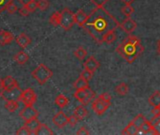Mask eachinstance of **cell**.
Instances as JSON below:
<instances>
[{
    "instance_id": "cell-48",
    "label": "cell",
    "mask_w": 160,
    "mask_h": 135,
    "mask_svg": "<svg viewBox=\"0 0 160 135\" xmlns=\"http://www.w3.org/2000/svg\"><path fill=\"white\" fill-rule=\"evenodd\" d=\"M3 89H4V87H3V80L0 78V91L3 90Z\"/></svg>"
},
{
    "instance_id": "cell-32",
    "label": "cell",
    "mask_w": 160,
    "mask_h": 135,
    "mask_svg": "<svg viewBox=\"0 0 160 135\" xmlns=\"http://www.w3.org/2000/svg\"><path fill=\"white\" fill-rule=\"evenodd\" d=\"M74 55L79 59V60H83L85 58V56L87 55V52L86 50H84L82 46L78 47L75 51H74Z\"/></svg>"
},
{
    "instance_id": "cell-44",
    "label": "cell",
    "mask_w": 160,
    "mask_h": 135,
    "mask_svg": "<svg viewBox=\"0 0 160 135\" xmlns=\"http://www.w3.org/2000/svg\"><path fill=\"white\" fill-rule=\"evenodd\" d=\"M90 133L88 131H87V129L86 128H84V127H81L78 131H77V132H76V134L77 135H88Z\"/></svg>"
},
{
    "instance_id": "cell-13",
    "label": "cell",
    "mask_w": 160,
    "mask_h": 135,
    "mask_svg": "<svg viewBox=\"0 0 160 135\" xmlns=\"http://www.w3.org/2000/svg\"><path fill=\"white\" fill-rule=\"evenodd\" d=\"M14 39V36L12 33L7 30H0V45L5 46L7 44H9Z\"/></svg>"
},
{
    "instance_id": "cell-37",
    "label": "cell",
    "mask_w": 160,
    "mask_h": 135,
    "mask_svg": "<svg viewBox=\"0 0 160 135\" xmlns=\"http://www.w3.org/2000/svg\"><path fill=\"white\" fill-rule=\"evenodd\" d=\"M16 134L17 135H29L31 134L30 131L23 125L22 127H21L17 132H16Z\"/></svg>"
},
{
    "instance_id": "cell-5",
    "label": "cell",
    "mask_w": 160,
    "mask_h": 135,
    "mask_svg": "<svg viewBox=\"0 0 160 135\" xmlns=\"http://www.w3.org/2000/svg\"><path fill=\"white\" fill-rule=\"evenodd\" d=\"M75 23V17L74 13L68 8H65L61 11V19H60V26L66 30L68 31Z\"/></svg>"
},
{
    "instance_id": "cell-27",
    "label": "cell",
    "mask_w": 160,
    "mask_h": 135,
    "mask_svg": "<svg viewBox=\"0 0 160 135\" xmlns=\"http://www.w3.org/2000/svg\"><path fill=\"white\" fill-rule=\"evenodd\" d=\"M60 19H61V12L55 11L51 15L49 21L52 26H58V25H60Z\"/></svg>"
},
{
    "instance_id": "cell-4",
    "label": "cell",
    "mask_w": 160,
    "mask_h": 135,
    "mask_svg": "<svg viewBox=\"0 0 160 135\" xmlns=\"http://www.w3.org/2000/svg\"><path fill=\"white\" fill-rule=\"evenodd\" d=\"M73 97L82 105L86 106L95 99L96 93L90 87H85L82 89H76Z\"/></svg>"
},
{
    "instance_id": "cell-24",
    "label": "cell",
    "mask_w": 160,
    "mask_h": 135,
    "mask_svg": "<svg viewBox=\"0 0 160 135\" xmlns=\"http://www.w3.org/2000/svg\"><path fill=\"white\" fill-rule=\"evenodd\" d=\"M73 87L75 89H82V88H85V87H89V84L88 81L83 79L82 77H79L73 84Z\"/></svg>"
},
{
    "instance_id": "cell-12",
    "label": "cell",
    "mask_w": 160,
    "mask_h": 135,
    "mask_svg": "<svg viewBox=\"0 0 160 135\" xmlns=\"http://www.w3.org/2000/svg\"><path fill=\"white\" fill-rule=\"evenodd\" d=\"M121 28L128 34H130L131 32H133L135 30V28L137 27V23L134 20H132L131 18L128 17L125 21H123V23L120 24Z\"/></svg>"
},
{
    "instance_id": "cell-33",
    "label": "cell",
    "mask_w": 160,
    "mask_h": 135,
    "mask_svg": "<svg viewBox=\"0 0 160 135\" xmlns=\"http://www.w3.org/2000/svg\"><path fill=\"white\" fill-rule=\"evenodd\" d=\"M134 8L131 5H126L124 7L121 8V11L123 12L124 15H126L127 17H129L133 12H134Z\"/></svg>"
},
{
    "instance_id": "cell-21",
    "label": "cell",
    "mask_w": 160,
    "mask_h": 135,
    "mask_svg": "<svg viewBox=\"0 0 160 135\" xmlns=\"http://www.w3.org/2000/svg\"><path fill=\"white\" fill-rule=\"evenodd\" d=\"M142 132L143 134H155L154 132V127L153 125L151 124L150 121H146L139 130V132Z\"/></svg>"
},
{
    "instance_id": "cell-42",
    "label": "cell",
    "mask_w": 160,
    "mask_h": 135,
    "mask_svg": "<svg viewBox=\"0 0 160 135\" xmlns=\"http://www.w3.org/2000/svg\"><path fill=\"white\" fill-rule=\"evenodd\" d=\"M78 121H79V119H78L74 115L68 117V124H69L71 127H74V126L78 123Z\"/></svg>"
},
{
    "instance_id": "cell-26",
    "label": "cell",
    "mask_w": 160,
    "mask_h": 135,
    "mask_svg": "<svg viewBox=\"0 0 160 135\" xmlns=\"http://www.w3.org/2000/svg\"><path fill=\"white\" fill-rule=\"evenodd\" d=\"M5 108L7 111H8L9 113H13L15 112L18 108H19V103L18 101H8L5 103Z\"/></svg>"
},
{
    "instance_id": "cell-50",
    "label": "cell",
    "mask_w": 160,
    "mask_h": 135,
    "mask_svg": "<svg viewBox=\"0 0 160 135\" xmlns=\"http://www.w3.org/2000/svg\"><path fill=\"white\" fill-rule=\"evenodd\" d=\"M158 47H160V39L158 40Z\"/></svg>"
},
{
    "instance_id": "cell-43",
    "label": "cell",
    "mask_w": 160,
    "mask_h": 135,
    "mask_svg": "<svg viewBox=\"0 0 160 135\" xmlns=\"http://www.w3.org/2000/svg\"><path fill=\"white\" fill-rule=\"evenodd\" d=\"M98 98H100V99H102V100H104L106 101H110V102L112 101V96L109 93H103V94L99 95Z\"/></svg>"
},
{
    "instance_id": "cell-29",
    "label": "cell",
    "mask_w": 160,
    "mask_h": 135,
    "mask_svg": "<svg viewBox=\"0 0 160 135\" xmlns=\"http://www.w3.org/2000/svg\"><path fill=\"white\" fill-rule=\"evenodd\" d=\"M53 134V132L46 125V124H40L38 132L36 135H52Z\"/></svg>"
},
{
    "instance_id": "cell-35",
    "label": "cell",
    "mask_w": 160,
    "mask_h": 135,
    "mask_svg": "<svg viewBox=\"0 0 160 135\" xmlns=\"http://www.w3.org/2000/svg\"><path fill=\"white\" fill-rule=\"evenodd\" d=\"M6 9H7V11H8V13L12 14V13H15V12L18 10V7H17L13 2H10V3L7 6Z\"/></svg>"
},
{
    "instance_id": "cell-46",
    "label": "cell",
    "mask_w": 160,
    "mask_h": 135,
    "mask_svg": "<svg viewBox=\"0 0 160 135\" xmlns=\"http://www.w3.org/2000/svg\"><path fill=\"white\" fill-rule=\"evenodd\" d=\"M19 1V3L22 5V6H26V5H28L30 2H32L33 0H18Z\"/></svg>"
},
{
    "instance_id": "cell-3",
    "label": "cell",
    "mask_w": 160,
    "mask_h": 135,
    "mask_svg": "<svg viewBox=\"0 0 160 135\" xmlns=\"http://www.w3.org/2000/svg\"><path fill=\"white\" fill-rule=\"evenodd\" d=\"M31 76L39 84L44 85L52 76V71L44 64H39L31 72Z\"/></svg>"
},
{
    "instance_id": "cell-40",
    "label": "cell",
    "mask_w": 160,
    "mask_h": 135,
    "mask_svg": "<svg viewBox=\"0 0 160 135\" xmlns=\"http://www.w3.org/2000/svg\"><path fill=\"white\" fill-rule=\"evenodd\" d=\"M93 5L96 7H104V5L109 1V0H90Z\"/></svg>"
},
{
    "instance_id": "cell-7",
    "label": "cell",
    "mask_w": 160,
    "mask_h": 135,
    "mask_svg": "<svg viewBox=\"0 0 160 135\" xmlns=\"http://www.w3.org/2000/svg\"><path fill=\"white\" fill-rule=\"evenodd\" d=\"M112 102L110 101H106L100 98H98V99H95V101L92 102V110L98 116L100 115H103L107 110L108 108L111 106Z\"/></svg>"
},
{
    "instance_id": "cell-41",
    "label": "cell",
    "mask_w": 160,
    "mask_h": 135,
    "mask_svg": "<svg viewBox=\"0 0 160 135\" xmlns=\"http://www.w3.org/2000/svg\"><path fill=\"white\" fill-rule=\"evenodd\" d=\"M10 2H12V0H0V13L6 9L7 6H8Z\"/></svg>"
},
{
    "instance_id": "cell-30",
    "label": "cell",
    "mask_w": 160,
    "mask_h": 135,
    "mask_svg": "<svg viewBox=\"0 0 160 135\" xmlns=\"http://www.w3.org/2000/svg\"><path fill=\"white\" fill-rule=\"evenodd\" d=\"M150 122L154 127L155 134H160V116H154Z\"/></svg>"
},
{
    "instance_id": "cell-49",
    "label": "cell",
    "mask_w": 160,
    "mask_h": 135,
    "mask_svg": "<svg viewBox=\"0 0 160 135\" xmlns=\"http://www.w3.org/2000/svg\"><path fill=\"white\" fill-rule=\"evenodd\" d=\"M158 55L160 56V47H158Z\"/></svg>"
},
{
    "instance_id": "cell-16",
    "label": "cell",
    "mask_w": 160,
    "mask_h": 135,
    "mask_svg": "<svg viewBox=\"0 0 160 135\" xmlns=\"http://www.w3.org/2000/svg\"><path fill=\"white\" fill-rule=\"evenodd\" d=\"M3 87L4 89H11V88H14L16 86H18V82L12 77V76H5L3 79Z\"/></svg>"
},
{
    "instance_id": "cell-25",
    "label": "cell",
    "mask_w": 160,
    "mask_h": 135,
    "mask_svg": "<svg viewBox=\"0 0 160 135\" xmlns=\"http://www.w3.org/2000/svg\"><path fill=\"white\" fill-rule=\"evenodd\" d=\"M146 121H147V120H146L145 117H144L142 114H139L138 116H136V117L133 118V120H132L131 122L140 130V128H141Z\"/></svg>"
},
{
    "instance_id": "cell-34",
    "label": "cell",
    "mask_w": 160,
    "mask_h": 135,
    "mask_svg": "<svg viewBox=\"0 0 160 135\" xmlns=\"http://www.w3.org/2000/svg\"><path fill=\"white\" fill-rule=\"evenodd\" d=\"M49 5H50V3H49L48 0H38V8L41 11L47 9L48 7H49Z\"/></svg>"
},
{
    "instance_id": "cell-38",
    "label": "cell",
    "mask_w": 160,
    "mask_h": 135,
    "mask_svg": "<svg viewBox=\"0 0 160 135\" xmlns=\"http://www.w3.org/2000/svg\"><path fill=\"white\" fill-rule=\"evenodd\" d=\"M26 7H27V8L29 9L30 12H33V11H35L37 8H38V1L33 0V1L30 2L28 5H26Z\"/></svg>"
},
{
    "instance_id": "cell-1",
    "label": "cell",
    "mask_w": 160,
    "mask_h": 135,
    "mask_svg": "<svg viewBox=\"0 0 160 135\" xmlns=\"http://www.w3.org/2000/svg\"><path fill=\"white\" fill-rule=\"evenodd\" d=\"M119 25V22L104 7H96L88 15L82 28L94 40L98 43H102L103 37L108 32L115 30Z\"/></svg>"
},
{
    "instance_id": "cell-10",
    "label": "cell",
    "mask_w": 160,
    "mask_h": 135,
    "mask_svg": "<svg viewBox=\"0 0 160 135\" xmlns=\"http://www.w3.org/2000/svg\"><path fill=\"white\" fill-rule=\"evenodd\" d=\"M52 123L59 129L64 128L65 126H67V124H68V117H67L64 112L59 111L57 114H55L52 117Z\"/></svg>"
},
{
    "instance_id": "cell-22",
    "label": "cell",
    "mask_w": 160,
    "mask_h": 135,
    "mask_svg": "<svg viewBox=\"0 0 160 135\" xmlns=\"http://www.w3.org/2000/svg\"><path fill=\"white\" fill-rule=\"evenodd\" d=\"M54 102H55V104H56L59 108H64V107H66V106L68 104V99L66 96H64L63 94H59V95L55 98Z\"/></svg>"
},
{
    "instance_id": "cell-15",
    "label": "cell",
    "mask_w": 160,
    "mask_h": 135,
    "mask_svg": "<svg viewBox=\"0 0 160 135\" xmlns=\"http://www.w3.org/2000/svg\"><path fill=\"white\" fill-rule=\"evenodd\" d=\"M40 124L41 123L38 120V117H37V118H33V119L25 121L24 126L30 131L31 134H36L38 128H39V126H40Z\"/></svg>"
},
{
    "instance_id": "cell-20",
    "label": "cell",
    "mask_w": 160,
    "mask_h": 135,
    "mask_svg": "<svg viewBox=\"0 0 160 135\" xmlns=\"http://www.w3.org/2000/svg\"><path fill=\"white\" fill-rule=\"evenodd\" d=\"M148 102L151 106L156 107L160 105V92L159 91H156L154 92L148 99Z\"/></svg>"
},
{
    "instance_id": "cell-39",
    "label": "cell",
    "mask_w": 160,
    "mask_h": 135,
    "mask_svg": "<svg viewBox=\"0 0 160 135\" xmlns=\"http://www.w3.org/2000/svg\"><path fill=\"white\" fill-rule=\"evenodd\" d=\"M18 10H19V14H20L21 16H23V17L27 16V15L30 13V11H29V9L27 8L26 6H22V7L21 8H19Z\"/></svg>"
},
{
    "instance_id": "cell-18",
    "label": "cell",
    "mask_w": 160,
    "mask_h": 135,
    "mask_svg": "<svg viewBox=\"0 0 160 135\" xmlns=\"http://www.w3.org/2000/svg\"><path fill=\"white\" fill-rule=\"evenodd\" d=\"M73 115L79 119V120H82L85 117H88V111L87 109L84 107V105H81V106H77L74 110Z\"/></svg>"
},
{
    "instance_id": "cell-6",
    "label": "cell",
    "mask_w": 160,
    "mask_h": 135,
    "mask_svg": "<svg viewBox=\"0 0 160 135\" xmlns=\"http://www.w3.org/2000/svg\"><path fill=\"white\" fill-rule=\"evenodd\" d=\"M22 90L19 87L16 86L11 89H3L0 91V97L4 101H21V96H22Z\"/></svg>"
},
{
    "instance_id": "cell-14",
    "label": "cell",
    "mask_w": 160,
    "mask_h": 135,
    "mask_svg": "<svg viewBox=\"0 0 160 135\" xmlns=\"http://www.w3.org/2000/svg\"><path fill=\"white\" fill-rule=\"evenodd\" d=\"M15 39H16L17 44H18L21 48H22V49L26 48V47L31 43V39H30L25 33H21L20 35H18V36L15 38Z\"/></svg>"
},
{
    "instance_id": "cell-23",
    "label": "cell",
    "mask_w": 160,
    "mask_h": 135,
    "mask_svg": "<svg viewBox=\"0 0 160 135\" xmlns=\"http://www.w3.org/2000/svg\"><path fill=\"white\" fill-rule=\"evenodd\" d=\"M122 134H128V135H130V134H138L139 133V129L132 123V122H130L123 131H122V132H121Z\"/></svg>"
},
{
    "instance_id": "cell-9",
    "label": "cell",
    "mask_w": 160,
    "mask_h": 135,
    "mask_svg": "<svg viewBox=\"0 0 160 135\" xmlns=\"http://www.w3.org/2000/svg\"><path fill=\"white\" fill-rule=\"evenodd\" d=\"M21 101L24 105H33L37 101V95L32 88H26L22 91L21 96Z\"/></svg>"
},
{
    "instance_id": "cell-45",
    "label": "cell",
    "mask_w": 160,
    "mask_h": 135,
    "mask_svg": "<svg viewBox=\"0 0 160 135\" xmlns=\"http://www.w3.org/2000/svg\"><path fill=\"white\" fill-rule=\"evenodd\" d=\"M152 114H153L154 116H160V105H158V106H156V107H154V108H153V110H152Z\"/></svg>"
},
{
    "instance_id": "cell-47",
    "label": "cell",
    "mask_w": 160,
    "mask_h": 135,
    "mask_svg": "<svg viewBox=\"0 0 160 135\" xmlns=\"http://www.w3.org/2000/svg\"><path fill=\"white\" fill-rule=\"evenodd\" d=\"M125 5H131L132 3H134L135 0H121Z\"/></svg>"
},
{
    "instance_id": "cell-36",
    "label": "cell",
    "mask_w": 160,
    "mask_h": 135,
    "mask_svg": "<svg viewBox=\"0 0 160 135\" xmlns=\"http://www.w3.org/2000/svg\"><path fill=\"white\" fill-rule=\"evenodd\" d=\"M80 76H81V77H82L83 79H85V80L89 81V80L92 78V76H93V72H91V71H89V70H85V69H84V70L81 72Z\"/></svg>"
},
{
    "instance_id": "cell-19",
    "label": "cell",
    "mask_w": 160,
    "mask_h": 135,
    "mask_svg": "<svg viewBox=\"0 0 160 135\" xmlns=\"http://www.w3.org/2000/svg\"><path fill=\"white\" fill-rule=\"evenodd\" d=\"M28 58H29L28 55H27L24 52H22V51L17 53V54L13 56V60H14L17 64H19V65H24V64L28 61Z\"/></svg>"
},
{
    "instance_id": "cell-8",
    "label": "cell",
    "mask_w": 160,
    "mask_h": 135,
    "mask_svg": "<svg viewBox=\"0 0 160 135\" xmlns=\"http://www.w3.org/2000/svg\"><path fill=\"white\" fill-rule=\"evenodd\" d=\"M19 117L24 120H30L33 118H37L38 117V112L33 107V105H25L24 108L19 113Z\"/></svg>"
},
{
    "instance_id": "cell-31",
    "label": "cell",
    "mask_w": 160,
    "mask_h": 135,
    "mask_svg": "<svg viewBox=\"0 0 160 135\" xmlns=\"http://www.w3.org/2000/svg\"><path fill=\"white\" fill-rule=\"evenodd\" d=\"M115 39H116V35H115L114 30H112V31L108 32V33L103 37L102 42H106V43H108V44H111V43H112Z\"/></svg>"
},
{
    "instance_id": "cell-28",
    "label": "cell",
    "mask_w": 160,
    "mask_h": 135,
    "mask_svg": "<svg viewBox=\"0 0 160 135\" xmlns=\"http://www.w3.org/2000/svg\"><path fill=\"white\" fill-rule=\"evenodd\" d=\"M115 92L120 96H126L128 93V86L125 83H120L115 87Z\"/></svg>"
},
{
    "instance_id": "cell-2",
    "label": "cell",
    "mask_w": 160,
    "mask_h": 135,
    "mask_svg": "<svg viewBox=\"0 0 160 135\" xmlns=\"http://www.w3.org/2000/svg\"><path fill=\"white\" fill-rule=\"evenodd\" d=\"M115 51L128 63H133L143 53L144 48L138 37L128 36L116 47Z\"/></svg>"
},
{
    "instance_id": "cell-17",
    "label": "cell",
    "mask_w": 160,
    "mask_h": 135,
    "mask_svg": "<svg viewBox=\"0 0 160 135\" xmlns=\"http://www.w3.org/2000/svg\"><path fill=\"white\" fill-rule=\"evenodd\" d=\"M74 17H75V23H77L79 26L82 27V25L84 24V23H85L86 20H87L88 15H86L85 12H83V10L79 9V10L74 14Z\"/></svg>"
},
{
    "instance_id": "cell-11",
    "label": "cell",
    "mask_w": 160,
    "mask_h": 135,
    "mask_svg": "<svg viewBox=\"0 0 160 135\" xmlns=\"http://www.w3.org/2000/svg\"><path fill=\"white\" fill-rule=\"evenodd\" d=\"M99 66H100L99 62H98V61L96 59V57L93 56V55L89 56V57L84 61V63H83V68H84L85 70H87L93 72V73L99 68Z\"/></svg>"
}]
</instances>
